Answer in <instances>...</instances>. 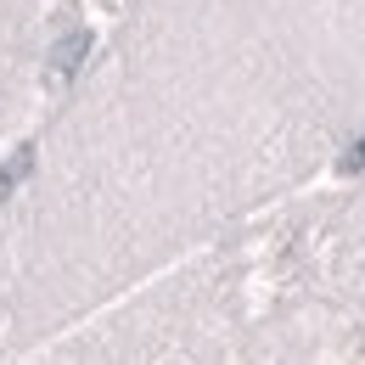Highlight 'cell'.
<instances>
[{"instance_id":"cell-1","label":"cell","mask_w":365,"mask_h":365,"mask_svg":"<svg viewBox=\"0 0 365 365\" xmlns=\"http://www.w3.org/2000/svg\"><path fill=\"white\" fill-rule=\"evenodd\" d=\"M85 51H91V34H68V40H62V46L51 51V62H56V68H62V73H73V68H79V56H85Z\"/></svg>"}]
</instances>
